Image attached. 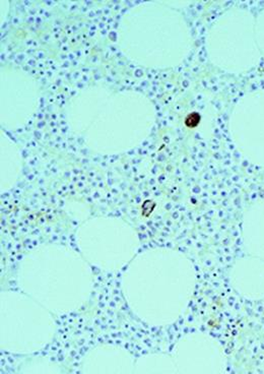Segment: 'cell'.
Returning <instances> with one entry per match:
<instances>
[{"label":"cell","mask_w":264,"mask_h":374,"mask_svg":"<svg viewBox=\"0 0 264 374\" xmlns=\"http://www.w3.org/2000/svg\"><path fill=\"white\" fill-rule=\"evenodd\" d=\"M201 121V116L198 112H191L185 118V125L188 128H195L199 125Z\"/></svg>","instance_id":"6da1fadb"}]
</instances>
